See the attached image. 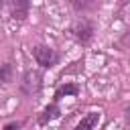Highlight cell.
<instances>
[{"instance_id": "obj_2", "label": "cell", "mask_w": 130, "mask_h": 130, "mask_svg": "<svg viewBox=\"0 0 130 130\" xmlns=\"http://www.w3.org/2000/svg\"><path fill=\"white\" fill-rule=\"evenodd\" d=\"M71 32H73V37H75L77 43L87 45L93 39V22L89 18H77L75 24H73V28H71Z\"/></svg>"}, {"instance_id": "obj_3", "label": "cell", "mask_w": 130, "mask_h": 130, "mask_svg": "<svg viewBox=\"0 0 130 130\" xmlns=\"http://www.w3.org/2000/svg\"><path fill=\"white\" fill-rule=\"evenodd\" d=\"M41 79H43L41 73H37V71H26L24 77H22V91L28 93V95L37 93V91L41 89Z\"/></svg>"}, {"instance_id": "obj_7", "label": "cell", "mask_w": 130, "mask_h": 130, "mask_svg": "<svg viewBox=\"0 0 130 130\" xmlns=\"http://www.w3.org/2000/svg\"><path fill=\"white\" fill-rule=\"evenodd\" d=\"M79 93V87L75 85V83H65V85H61V87H57V91H55V104L63 98V95H77Z\"/></svg>"}, {"instance_id": "obj_8", "label": "cell", "mask_w": 130, "mask_h": 130, "mask_svg": "<svg viewBox=\"0 0 130 130\" xmlns=\"http://www.w3.org/2000/svg\"><path fill=\"white\" fill-rule=\"evenodd\" d=\"M0 81H2V83H8V81H12V67H10L8 63L0 65Z\"/></svg>"}, {"instance_id": "obj_9", "label": "cell", "mask_w": 130, "mask_h": 130, "mask_svg": "<svg viewBox=\"0 0 130 130\" xmlns=\"http://www.w3.org/2000/svg\"><path fill=\"white\" fill-rule=\"evenodd\" d=\"M20 126H22V122H10L4 126V130H20Z\"/></svg>"}, {"instance_id": "obj_6", "label": "cell", "mask_w": 130, "mask_h": 130, "mask_svg": "<svg viewBox=\"0 0 130 130\" xmlns=\"http://www.w3.org/2000/svg\"><path fill=\"white\" fill-rule=\"evenodd\" d=\"M98 122H100V114L98 112H89V114H85L81 118V122L75 126V130H93L98 126Z\"/></svg>"}, {"instance_id": "obj_5", "label": "cell", "mask_w": 130, "mask_h": 130, "mask_svg": "<svg viewBox=\"0 0 130 130\" xmlns=\"http://www.w3.org/2000/svg\"><path fill=\"white\" fill-rule=\"evenodd\" d=\"M59 114H61V110H59V106L53 102V104H49V106L43 110V114L39 116V124H41V126H45V124H49L51 120H55Z\"/></svg>"}, {"instance_id": "obj_4", "label": "cell", "mask_w": 130, "mask_h": 130, "mask_svg": "<svg viewBox=\"0 0 130 130\" xmlns=\"http://www.w3.org/2000/svg\"><path fill=\"white\" fill-rule=\"evenodd\" d=\"M28 14V2L24 0H16L10 4V16L12 18H18V20H24Z\"/></svg>"}, {"instance_id": "obj_1", "label": "cell", "mask_w": 130, "mask_h": 130, "mask_svg": "<svg viewBox=\"0 0 130 130\" xmlns=\"http://www.w3.org/2000/svg\"><path fill=\"white\" fill-rule=\"evenodd\" d=\"M32 57H35L37 65H41L43 69H49V67H53V65L59 61L57 51L51 49V47H47V45H37V47L32 49Z\"/></svg>"}]
</instances>
